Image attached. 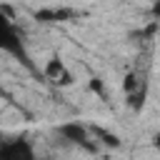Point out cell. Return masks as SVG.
<instances>
[{
	"mask_svg": "<svg viewBox=\"0 0 160 160\" xmlns=\"http://www.w3.org/2000/svg\"><path fill=\"white\" fill-rule=\"evenodd\" d=\"M152 148H155V150H158V152H160V132H158V135H155V138H152Z\"/></svg>",
	"mask_w": 160,
	"mask_h": 160,
	"instance_id": "cell-8",
	"label": "cell"
},
{
	"mask_svg": "<svg viewBox=\"0 0 160 160\" xmlns=\"http://www.w3.org/2000/svg\"><path fill=\"white\" fill-rule=\"evenodd\" d=\"M0 160H35V150L25 138L5 140L0 145Z\"/></svg>",
	"mask_w": 160,
	"mask_h": 160,
	"instance_id": "cell-2",
	"label": "cell"
},
{
	"mask_svg": "<svg viewBox=\"0 0 160 160\" xmlns=\"http://www.w3.org/2000/svg\"><path fill=\"white\" fill-rule=\"evenodd\" d=\"M0 48L8 52V55H12L15 60H20L25 68H32V62H30V55H28V50H25V45H22V38H20V32L15 30V25H12V20H2V35H0Z\"/></svg>",
	"mask_w": 160,
	"mask_h": 160,
	"instance_id": "cell-1",
	"label": "cell"
},
{
	"mask_svg": "<svg viewBox=\"0 0 160 160\" xmlns=\"http://www.w3.org/2000/svg\"><path fill=\"white\" fill-rule=\"evenodd\" d=\"M78 12L70 10V8H42L35 12V20L40 22H65V20H72Z\"/></svg>",
	"mask_w": 160,
	"mask_h": 160,
	"instance_id": "cell-5",
	"label": "cell"
},
{
	"mask_svg": "<svg viewBox=\"0 0 160 160\" xmlns=\"http://www.w3.org/2000/svg\"><path fill=\"white\" fill-rule=\"evenodd\" d=\"M42 75L52 82V85H60V88H68V85H72V72H70V68L55 55V58H50L48 62H45V68H42Z\"/></svg>",
	"mask_w": 160,
	"mask_h": 160,
	"instance_id": "cell-3",
	"label": "cell"
},
{
	"mask_svg": "<svg viewBox=\"0 0 160 160\" xmlns=\"http://www.w3.org/2000/svg\"><path fill=\"white\" fill-rule=\"evenodd\" d=\"M58 135L62 138V140H68V142H72V145H90V132H88V128L85 125H80V122H62L60 128H58Z\"/></svg>",
	"mask_w": 160,
	"mask_h": 160,
	"instance_id": "cell-4",
	"label": "cell"
},
{
	"mask_svg": "<svg viewBox=\"0 0 160 160\" xmlns=\"http://www.w3.org/2000/svg\"><path fill=\"white\" fill-rule=\"evenodd\" d=\"M90 90L100 98V100H108V90H105V85H102V80H98V78H90Z\"/></svg>",
	"mask_w": 160,
	"mask_h": 160,
	"instance_id": "cell-6",
	"label": "cell"
},
{
	"mask_svg": "<svg viewBox=\"0 0 160 160\" xmlns=\"http://www.w3.org/2000/svg\"><path fill=\"white\" fill-rule=\"evenodd\" d=\"M95 132H98V138H102V142H105V145L118 148V138H115V135H110V132H108V130H102V128H98Z\"/></svg>",
	"mask_w": 160,
	"mask_h": 160,
	"instance_id": "cell-7",
	"label": "cell"
}]
</instances>
